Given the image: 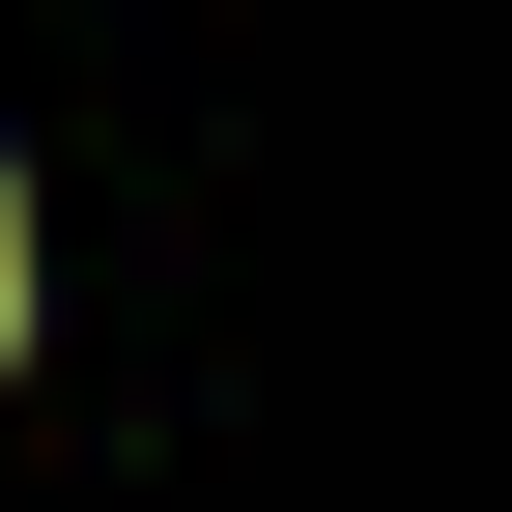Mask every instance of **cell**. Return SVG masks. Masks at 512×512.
I'll return each instance as SVG.
<instances>
[{
    "label": "cell",
    "mask_w": 512,
    "mask_h": 512,
    "mask_svg": "<svg viewBox=\"0 0 512 512\" xmlns=\"http://www.w3.org/2000/svg\"><path fill=\"white\" fill-rule=\"evenodd\" d=\"M0 342H29V200H0Z\"/></svg>",
    "instance_id": "6da1fadb"
}]
</instances>
